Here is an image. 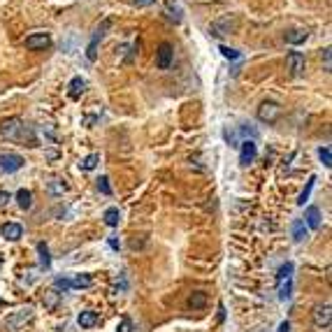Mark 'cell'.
Segmentation results:
<instances>
[{
    "label": "cell",
    "mask_w": 332,
    "mask_h": 332,
    "mask_svg": "<svg viewBox=\"0 0 332 332\" xmlns=\"http://www.w3.org/2000/svg\"><path fill=\"white\" fill-rule=\"evenodd\" d=\"M116 332H132V321H130V318H123Z\"/></svg>",
    "instance_id": "d6a6232c"
},
{
    "label": "cell",
    "mask_w": 332,
    "mask_h": 332,
    "mask_svg": "<svg viewBox=\"0 0 332 332\" xmlns=\"http://www.w3.org/2000/svg\"><path fill=\"white\" fill-rule=\"evenodd\" d=\"M0 233H3V237L10 242H17L23 237V228L19 223H5L3 228H0Z\"/></svg>",
    "instance_id": "7c38bea8"
},
{
    "label": "cell",
    "mask_w": 332,
    "mask_h": 332,
    "mask_svg": "<svg viewBox=\"0 0 332 332\" xmlns=\"http://www.w3.org/2000/svg\"><path fill=\"white\" fill-rule=\"evenodd\" d=\"M330 321H332V307H330V302H323V305H318L314 309V323H316V327H330Z\"/></svg>",
    "instance_id": "8992f818"
},
{
    "label": "cell",
    "mask_w": 332,
    "mask_h": 332,
    "mask_svg": "<svg viewBox=\"0 0 332 332\" xmlns=\"http://www.w3.org/2000/svg\"><path fill=\"white\" fill-rule=\"evenodd\" d=\"M307 38H309V33L307 30H302V28H293V30H288L286 33V42L288 44H302V42H307Z\"/></svg>",
    "instance_id": "9a60e30c"
},
{
    "label": "cell",
    "mask_w": 332,
    "mask_h": 332,
    "mask_svg": "<svg viewBox=\"0 0 332 332\" xmlns=\"http://www.w3.org/2000/svg\"><path fill=\"white\" fill-rule=\"evenodd\" d=\"M279 114H281V107H279L277 103H272V100H265V103L258 107V119H260L262 123H274V121L279 119Z\"/></svg>",
    "instance_id": "277c9868"
},
{
    "label": "cell",
    "mask_w": 332,
    "mask_h": 332,
    "mask_svg": "<svg viewBox=\"0 0 332 332\" xmlns=\"http://www.w3.org/2000/svg\"><path fill=\"white\" fill-rule=\"evenodd\" d=\"M318 158L323 160V165H325V168H330V165H332V153H330V149H327V147L318 149Z\"/></svg>",
    "instance_id": "83f0119b"
},
{
    "label": "cell",
    "mask_w": 332,
    "mask_h": 332,
    "mask_svg": "<svg viewBox=\"0 0 332 332\" xmlns=\"http://www.w3.org/2000/svg\"><path fill=\"white\" fill-rule=\"evenodd\" d=\"M305 221H307V225H309L311 230H318V228H321V209H318V207H309L305 212Z\"/></svg>",
    "instance_id": "4fadbf2b"
},
{
    "label": "cell",
    "mask_w": 332,
    "mask_h": 332,
    "mask_svg": "<svg viewBox=\"0 0 332 332\" xmlns=\"http://www.w3.org/2000/svg\"><path fill=\"white\" fill-rule=\"evenodd\" d=\"M172 56H175L172 44L163 42L160 47H158V51H156V65L160 68V70H168V68L172 65Z\"/></svg>",
    "instance_id": "ba28073f"
},
{
    "label": "cell",
    "mask_w": 332,
    "mask_h": 332,
    "mask_svg": "<svg viewBox=\"0 0 332 332\" xmlns=\"http://www.w3.org/2000/svg\"><path fill=\"white\" fill-rule=\"evenodd\" d=\"M286 68H288V72L293 77L305 75V54L302 51H290L286 56Z\"/></svg>",
    "instance_id": "5b68a950"
},
{
    "label": "cell",
    "mask_w": 332,
    "mask_h": 332,
    "mask_svg": "<svg viewBox=\"0 0 332 332\" xmlns=\"http://www.w3.org/2000/svg\"><path fill=\"white\" fill-rule=\"evenodd\" d=\"M0 135L7 137L12 142H26L28 147H35L38 144V137H35L33 128H28L21 119L12 116V119H5L0 123Z\"/></svg>",
    "instance_id": "6da1fadb"
},
{
    "label": "cell",
    "mask_w": 332,
    "mask_h": 332,
    "mask_svg": "<svg viewBox=\"0 0 332 332\" xmlns=\"http://www.w3.org/2000/svg\"><path fill=\"white\" fill-rule=\"evenodd\" d=\"M330 47H325V49H323V54H321V58L325 60V70H330Z\"/></svg>",
    "instance_id": "e575fe53"
},
{
    "label": "cell",
    "mask_w": 332,
    "mask_h": 332,
    "mask_svg": "<svg viewBox=\"0 0 332 332\" xmlns=\"http://www.w3.org/2000/svg\"><path fill=\"white\" fill-rule=\"evenodd\" d=\"M72 288V283H70V279H63V277H58L54 281V290H70Z\"/></svg>",
    "instance_id": "f1b7e54d"
},
{
    "label": "cell",
    "mask_w": 332,
    "mask_h": 332,
    "mask_svg": "<svg viewBox=\"0 0 332 332\" xmlns=\"http://www.w3.org/2000/svg\"><path fill=\"white\" fill-rule=\"evenodd\" d=\"M188 305H191L193 309H202V307L207 305V295L205 293H193L191 300H188Z\"/></svg>",
    "instance_id": "7402d4cb"
},
{
    "label": "cell",
    "mask_w": 332,
    "mask_h": 332,
    "mask_svg": "<svg viewBox=\"0 0 332 332\" xmlns=\"http://www.w3.org/2000/svg\"><path fill=\"white\" fill-rule=\"evenodd\" d=\"M38 253H40V262H42V267H49L51 265V258H49V249H47L44 242H40V244H38Z\"/></svg>",
    "instance_id": "603a6c76"
},
{
    "label": "cell",
    "mask_w": 332,
    "mask_h": 332,
    "mask_svg": "<svg viewBox=\"0 0 332 332\" xmlns=\"http://www.w3.org/2000/svg\"><path fill=\"white\" fill-rule=\"evenodd\" d=\"M235 30H237V17L235 14H225V17L212 21V26H209V35L212 38H223V35H230Z\"/></svg>",
    "instance_id": "7a4b0ae2"
},
{
    "label": "cell",
    "mask_w": 332,
    "mask_h": 332,
    "mask_svg": "<svg viewBox=\"0 0 332 332\" xmlns=\"http://www.w3.org/2000/svg\"><path fill=\"white\" fill-rule=\"evenodd\" d=\"M65 191H68V186L63 184V181L56 179L54 184H51V193H56V195H60V193H65Z\"/></svg>",
    "instance_id": "1f68e13d"
},
{
    "label": "cell",
    "mask_w": 332,
    "mask_h": 332,
    "mask_svg": "<svg viewBox=\"0 0 332 332\" xmlns=\"http://www.w3.org/2000/svg\"><path fill=\"white\" fill-rule=\"evenodd\" d=\"M77 323H79L82 327H93L95 323H98V314H95V311H91V309H86V311H82V314H79Z\"/></svg>",
    "instance_id": "2e32d148"
},
{
    "label": "cell",
    "mask_w": 332,
    "mask_h": 332,
    "mask_svg": "<svg viewBox=\"0 0 332 332\" xmlns=\"http://www.w3.org/2000/svg\"><path fill=\"white\" fill-rule=\"evenodd\" d=\"M109 28V19L107 21H103L98 28H95V33H93V38H91V44H88V49H86V56H88V60H95L98 58V44H100V40H103V35H105V30Z\"/></svg>",
    "instance_id": "52a82bcc"
},
{
    "label": "cell",
    "mask_w": 332,
    "mask_h": 332,
    "mask_svg": "<svg viewBox=\"0 0 332 332\" xmlns=\"http://www.w3.org/2000/svg\"><path fill=\"white\" fill-rule=\"evenodd\" d=\"M119 221H121V214H119V209L116 207H109L107 212H105V223H107L109 228H116Z\"/></svg>",
    "instance_id": "ac0fdd59"
},
{
    "label": "cell",
    "mask_w": 332,
    "mask_h": 332,
    "mask_svg": "<svg viewBox=\"0 0 332 332\" xmlns=\"http://www.w3.org/2000/svg\"><path fill=\"white\" fill-rule=\"evenodd\" d=\"M98 160H100V156L98 153H91V156H86L82 160V163H79V168L82 170H86V172H91V170H95L98 168Z\"/></svg>",
    "instance_id": "44dd1931"
},
{
    "label": "cell",
    "mask_w": 332,
    "mask_h": 332,
    "mask_svg": "<svg viewBox=\"0 0 332 332\" xmlns=\"http://www.w3.org/2000/svg\"><path fill=\"white\" fill-rule=\"evenodd\" d=\"M290 290H293V281L286 279V283H279V300H288Z\"/></svg>",
    "instance_id": "484cf974"
},
{
    "label": "cell",
    "mask_w": 332,
    "mask_h": 332,
    "mask_svg": "<svg viewBox=\"0 0 332 332\" xmlns=\"http://www.w3.org/2000/svg\"><path fill=\"white\" fill-rule=\"evenodd\" d=\"M293 237H295V242H305L307 240V225H305V221H295V223H293Z\"/></svg>",
    "instance_id": "ffe728a7"
},
{
    "label": "cell",
    "mask_w": 332,
    "mask_h": 332,
    "mask_svg": "<svg viewBox=\"0 0 332 332\" xmlns=\"http://www.w3.org/2000/svg\"><path fill=\"white\" fill-rule=\"evenodd\" d=\"M56 305H58V290H49V293L44 295V307L54 309Z\"/></svg>",
    "instance_id": "4316f807"
},
{
    "label": "cell",
    "mask_w": 332,
    "mask_h": 332,
    "mask_svg": "<svg viewBox=\"0 0 332 332\" xmlns=\"http://www.w3.org/2000/svg\"><path fill=\"white\" fill-rule=\"evenodd\" d=\"M277 332H290V323L288 321H283L281 325H279V330Z\"/></svg>",
    "instance_id": "d590c367"
},
{
    "label": "cell",
    "mask_w": 332,
    "mask_h": 332,
    "mask_svg": "<svg viewBox=\"0 0 332 332\" xmlns=\"http://www.w3.org/2000/svg\"><path fill=\"white\" fill-rule=\"evenodd\" d=\"M290 274H293V262H286V265L279 267V277H277V281H279V283H283L286 279H290Z\"/></svg>",
    "instance_id": "d4e9b609"
},
{
    "label": "cell",
    "mask_w": 332,
    "mask_h": 332,
    "mask_svg": "<svg viewBox=\"0 0 332 332\" xmlns=\"http://www.w3.org/2000/svg\"><path fill=\"white\" fill-rule=\"evenodd\" d=\"M10 200V193H5V191H0V207L5 205V202Z\"/></svg>",
    "instance_id": "8d00e7d4"
},
{
    "label": "cell",
    "mask_w": 332,
    "mask_h": 332,
    "mask_svg": "<svg viewBox=\"0 0 332 332\" xmlns=\"http://www.w3.org/2000/svg\"><path fill=\"white\" fill-rule=\"evenodd\" d=\"M98 191L103 193V195H112V188H109V179H107V177H100V179H98Z\"/></svg>",
    "instance_id": "4dcf8cb0"
},
{
    "label": "cell",
    "mask_w": 332,
    "mask_h": 332,
    "mask_svg": "<svg viewBox=\"0 0 332 332\" xmlns=\"http://www.w3.org/2000/svg\"><path fill=\"white\" fill-rule=\"evenodd\" d=\"M23 44H26V49H30V51L47 49L51 44V38H49V33H33V35H28Z\"/></svg>",
    "instance_id": "30bf717a"
},
{
    "label": "cell",
    "mask_w": 332,
    "mask_h": 332,
    "mask_svg": "<svg viewBox=\"0 0 332 332\" xmlns=\"http://www.w3.org/2000/svg\"><path fill=\"white\" fill-rule=\"evenodd\" d=\"M23 168V158L19 153H3L0 156V170L5 172H17V170Z\"/></svg>",
    "instance_id": "8fae6325"
},
{
    "label": "cell",
    "mask_w": 332,
    "mask_h": 332,
    "mask_svg": "<svg viewBox=\"0 0 332 332\" xmlns=\"http://www.w3.org/2000/svg\"><path fill=\"white\" fill-rule=\"evenodd\" d=\"M256 156H258L256 142H253V140H244V142H242V147H240V163L246 168V165H251L253 160H256Z\"/></svg>",
    "instance_id": "9c48e42d"
},
{
    "label": "cell",
    "mask_w": 332,
    "mask_h": 332,
    "mask_svg": "<svg viewBox=\"0 0 332 332\" xmlns=\"http://www.w3.org/2000/svg\"><path fill=\"white\" fill-rule=\"evenodd\" d=\"M221 54H223L228 60H237V58H240V51L230 49V47H225V44H221Z\"/></svg>",
    "instance_id": "f546056e"
},
{
    "label": "cell",
    "mask_w": 332,
    "mask_h": 332,
    "mask_svg": "<svg viewBox=\"0 0 332 332\" xmlns=\"http://www.w3.org/2000/svg\"><path fill=\"white\" fill-rule=\"evenodd\" d=\"M72 288H91L93 286V279L88 277V274H77L75 279H72Z\"/></svg>",
    "instance_id": "d6986e66"
},
{
    "label": "cell",
    "mask_w": 332,
    "mask_h": 332,
    "mask_svg": "<svg viewBox=\"0 0 332 332\" xmlns=\"http://www.w3.org/2000/svg\"><path fill=\"white\" fill-rule=\"evenodd\" d=\"M68 88H70L68 93H70V98H72V100L82 98V93L86 91V79H82V77H75V79L70 82V86H68Z\"/></svg>",
    "instance_id": "5bb4252c"
},
{
    "label": "cell",
    "mask_w": 332,
    "mask_h": 332,
    "mask_svg": "<svg viewBox=\"0 0 332 332\" xmlns=\"http://www.w3.org/2000/svg\"><path fill=\"white\" fill-rule=\"evenodd\" d=\"M314 184H316V177H309V181H307V186H305V191L300 193V197H297V202H300V205H305V202L309 200V195H311V188H314Z\"/></svg>",
    "instance_id": "cb8c5ba5"
},
{
    "label": "cell",
    "mask_w": 332,
    "mask_h": 332,
    "mask_svg": "<svg viewBox=\"0 0 332 332\" xmlns=\"http://www.w3.org/2000/svg\"><path fill=\"white\" fill-rule=\"evenodd\" d=\"M17 202H19V207L21 209H30V205H33V193L21 188V191L17 193Z\"/></svg>",
    "instance_id": "e0dca14e"
},
{
    "label": "cell",
    "mask_w": 332,
    "mask_h": 332,
    "mask_svg": "<svg viewBox=\"0 0 332 332\" xmlns=\"http://www.w3.org/2000/svg\"><path fill=\"white\" fill-rule=\"evenodd\" d=\"M225 318V309H223V305H218V321H223Z\"/></svg>",
    "instance_id": "74e56055"
},
{
    "label": "cell",
    "mask_w": 332,
    "mask_h": 332,
    "mask_svg": "<svg viewBox=\"0 0 332 332\" xmlns=\"http://www.w3.org/2000/svg\"><path fill=\"white\" fill-rule=\"evenodd\" d=\"M132 7H149V5H153L156 0H128Z\"/></svg>",
    "instance_id": "836d02e7"
},
{
    "label": "cell",
    "mask_w": 332,
    "mask_h": 332,
    "mask_svg": "<svg viewBox=\"0 0 332 332\" xmlns=\"http://www.w3.org/2000/svg\"><path fill=\"white\" fill-rule=\"evenodd\" d=\"M30 318H33V309H30V307H23V309L12 311V314L7 316L5 327L7 330H12V332H19L28 321H30Z\"/></svg>",
    "instance_id": "3957f363"
}]
</instances>
